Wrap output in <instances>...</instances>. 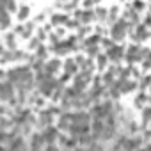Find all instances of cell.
Masks as SVG:
<instances>
[{
	"label": "cell",
	"instance_id": "obj_41",
	"mask_svg": "<svg viewBox=\"0 0 151 151\" xmlns=\"http://www.w3.org/2000/svg\"><path fill=\"white\" fill-rule=\"evenodd\" d=\"M105 14H107L105 9H100V11H98V16H100V18H105Z\"/></svg>",
	"mask_w": 151,
	"mask_h": 151
},
{
	"label": "cell",
	"instance_id": "obj_17",
	"mask_svg": "<svg viewBox=\"0 0 151 151\" xmlns=\"http://www.w3.org/2000/svg\"><path fill=\"white\" fill-rule=\"evenodd\" d=\"M59 68H60V60L59 59H52V60H48L45 64V71L50 73V75H53L55 71H59Z\"/></svg>",
	"mask_w": 151,
	"mask_h": 151
},
{
	"label": "cell",
	"instance_id": "obj_36",
	"mask_svg": "<svg viewBox=\"0 0 151 151\" xmlns=\"http://www.w3.org/2000/svg\"><path fill=\"white\" fill-rule=\"evenodd\" d=\"M103 46H105V48H109V50H110V48H114L110 39H103Z\"/></svg>",
	"mask_w": 151,
	"mask_h": 151
},
{
	"label": "cell",
	"instance_id": "obj_31",
	"mask_svg": "<svg viewBox=\"0 0 151 151\" xmlns=\"http://www.w3.org/2000/svg\"><path fill=\"white\" fill-rule=\"evenodd\" d=\"M142 64H144V68H151V52H149V55L142 60Z\"/></svg>",
	"mask_w": 151,
	"mask_h": 151
},
{
	"label": "cell",
	"instance_id": "obj_40",
	"mask_svg": "<svg viewBox=\"0 0 151 151\" xmlns=\"http://www.w3.org/2000/svg\"><path fill=\"white\" fill-rule=\"evenodd\" d=\"M133 7H135V9H144V4H140V2H135V4H133Z\"/></svg>",
	"mask_w": 151,
	"mask_h": 151
},
{
	"label": "cell",
	"instance_id": "obj_38",
	"mask_svg": "<svg viewBox=\"0 0 151 151\" xmlns=\"http://www.w3.org/2000/svg\"><path fill=\"white\" fill-rule=\"evenodd\" d=\"M144 101H146V96H144V94H140V96L137 98V105H142Z\"/></svg>",
	"mask_w": 151,
	"mask_h": 151
},
{
	"label": "cell",
	"instance_id": "obj_28",
	"mask_svg": "<svg viewBox=\"0 0 151 151\" xmlns=\"http://www.w3.org/2000/svg\"><path fill=\"white\" fill-rule=\"evenodd\" d=\"M105 66H107V57H105V55H100V57H98V68L103 69Z\"/></svg>",
	"mask_w": 151,
	"mask_h": 151
},
{
	"label": "cell",
	"instance_id": "obj_35",
	"mask_svg": "<svg viewBox=\"0 0 151 151\" xmlns=\"http://www.w3.org/2000/svg\"><path fill=\"white\" fill-rule=\"evenodd\" d=\"M151 119V109H146L144 110V121H149Z\"/></svg>",
	"mask_w": 151,
	"mask_h": 151
},
{
	"label": "cell",
	"instance_id": "obj_8",
	"mask_svg": "<svg viewBox=\"0 0 151 151\" xmlns=\"http://www.w3.org/2000/svg\"><path fill=\"white\" fill-rule=\"evenodd\" d=\"M73 124V112H62L59 116V121H57V128L59 130H64V132H69Z\"/></svg>",
	"mask_w": 151,
	"mask_h": 151
},
{
	"label": "cell",
	"instance_id": "obj_2",
	"mask_svg": "<svg viewBox=\"0 0 151 151\" xmlns=\"http://www.w3.org/2000/svg\"><path fill=\"white\" fill-rule=\"evenodd\" d=\"M14 86L11 84V82H7V80H4L2 84H0V100H2L4 103H14Z\"/></svg>",
	"mask_w": 151,
	"mask_h": 151
},
{
	"label": "cell",
	"instance_id": "obj_6",
	"mask_svg": "<svg viewBox=\"0 0 151 151\" xmlns=\"http://www.w3.org/2000/svg\"><path fill=\"white\" fill-rule=\"evenodd\" d=\"M41 135H43L46 146H53V144L59 140V137H60L59 128H55V126H48V128H45V130L41 132Z\"/></svg>",
	"mask_w": 151,
	"mask_h": 151
},
{
	"label": "cell",
	"instance_id": "obj_5",
	"mask_svg": "<svg viewBox=\"0 0 151 151\" xmlns=\"http://www.w3.org/2000/svg\"><path fill=\"white\" fill-rule=\"evenodd\" d=\"M126 32H128V25H126V22H124V20L116 22V23H114V27H112V30H110V34H112V39H114V41H121V39H124Z\"/></svg>",
	"mask_w": 151,
	"mask_h": 151
},
{
	"label": "cell",
	"instance_id": "obj_33",
	"mask_svg": "<svg viewBox=\"0 0 151 151\" xmlns=\"http://www.w3.org/2000/svg\"><path fill=\"white\" fill-rule=\"evenodd\" d=\"M87 53H89V55H96V53H98V48H96V46H89V48H87Z\"/></svg>",
	"mask_w": 151,
	"mask_h": 151
},
{
	"label": "cell",
	"instance_id": "obj_13",
	"mask_svg": "<svg viewBox=\"0 0 151 151\" xmlns=\"http://www.w3.org/2000/svg\"><path fill=\"white\" fill-rule=\"evenodd\" d=\"M0 29H9L11 25V16H9V11L4 7V4H0Z\"/></svg>",
	"mask_w": 151,
	"mask_h": 151
},
{
	"label": "cell",
	"instance_id": "obj_15",
	"mask_svg": "<svg viewBox=\"0 0 151 151\" xmlns=\"http://www.w3.org/2000/svg\"><path fill=\"white\" fill-rule=\"evenodd\" d=\"M109 57L112 59V60H121L123 57H124V50H123V46H119V45H116L114 48H110L109 50Z\"/></svg>",
	"mask_w": 151,
	"mask_h": 151
},
{
	"label": "cell",
	"instance_id": "obj_37",
	"mask_svg": "<svg viewBox=\"0 0 151 151\" xmlns=\"http://www.w3.org/2000/svg\"><path fill=\"white\" fill-rule=\"evenodd\" d=\"M13 39H14V34H7V37H6L7 45H13Z\"/></svg>",
	"mask_w": 151,
	"mask_h": 151
},
{
	"label": "cell",
	"instance_id": "obj_11",
	"mask_svg": "<svg viewBox=\"0 0 151 151\" xmlns=\"http://www.w3.org/2000/svg\"><path fill=\"white\" fill-rule=\"evenodd\" d=\"M89 130H91L89 124H71V128H69L68 133H69L71 137H75V139H80L82 135L89 133Z\"/></svg>",
	"mask_w": 151,
	"mask_h": 151
},
{
	"label": "cell",
	"instance_id": "obj_32",
	"mask_svg": "<svg viewBox=\"0 0 151 151\" xmlns=\"http://www.w3.org/2000/svg\"><path fill=\"white\" fill-rule=\"evenodd\" d=\"M30 48H37V50H39V48H41V46H39V39H32V41H30Z\"/></svg>",
	"mask_w": 151,
	"mask_h": 151
},
{
	"label": "cell",
	"instance_id": "obj_43",
	"mask_svg": "<svg viewBox=\"0 0 151 151\" xmlns=\"http://www.w3.org/2000/svg\"><path fill=\"white\" fill-rule=\"evenodd\" d=\"M146 23H147V25H151V16H147V18H146Z\"/></svg>",
	"mask_w": 151,
	"mask_h": 151
},
{
	"label": "cell",
	"instance_id": "obj_26",
	"mask_svg": "<svg viewBox=\"0 0 151 151\" xmlns=\"http://www.w3.org/2000/svg\"><path fill=\"white\" fill-rule=\"evenodd\" d=\"M2 4H4V7H6L7 11H16V9H18V6H16L14 2H2Z\"/></svg>",
	"mask_w": 151,
	"mask_h": 151
},
{
	"label": "cell",
	"instance_id": "obj_4",
	"mask_svg": "<svg viewBox=\"0 0 151 151\" xmlns=\"http://www.w3.org/2000/svg\"><path fill=\"white\" fill-rule=\"evenodd\" d=\"M146 55H149V50H146V48H139V46H130L124 57H126L130 62H135V60H144Z\"/></svg>",
	"mask_w": 151,
	"mask_h": 151
},
{
	"label": "cell",
	"instance_id": "obj_14",
	"mask_svg": "<svg viewBox=\"0 0 151 151\" xmlns=\"http://www.w3.org/2000/svg\"><path fill=\"white\" fill-rule=\"evenodd\" d=\"M52 119H53V114H52L50 110L41 112V114H39V126H43V128L52 126Z\"/></svg>",
	"mask_w": 151,
	"mask_h": 151
},
{
	"label": "cell",
	"instance_id": "obj_3",
	"mask_svg": "<svg viewBox=\"0 0 151 151\" xmlns=\"http://www.w3.org/2000/svg\"><path fill=\"white\" fill-rule=\"evenodd\" d=\"M57 84H59V82H57L55 78L48 77V78H45L43 82H39V84H37V87H39V93H41L43 96H53Z\"/></svg>",
	"mask_w": 151,
	"mask_h": 151
},
{
	"label": "cell",
	"instance_id": "obj_1",
	"mask_svg": "<svg viewBox=\"0 0 151 151\" xmlns=\"http://www.w3.org/2000/svg\"><path fill=\"white\" fill-rule=\"evenodd\" d=\"M6 80L11 82L16 89H20L27 84H34L36 77H34L30 66H18V68H13L6 73Z\"/></svg>",
	"mask_w": 151,
	"mask_h": 151
},
{
	"label": "cell",
	"instance_id": "obj_19",
	"mask_svg": "<svg viewBox=\"0 0 151 151\" xmlns=\"http://www.w3.org/2000/svg\"><path fill=\"white\" fill-rule=\"evenodd\" d=\"M29 14H30V9H29L27 6H22L20 11H18V18H20V20H25Z\"/></svg>",
	"mask_w": 151,
	"mask_h": 151
},
{
	"label": "cell",
	"instance_id": "obj_25",
	"mask_svg": "<svg viewBox=\"0 0 151 151\" xmlns=\"http://www.w3.org/2000/svg\"><path fill=\"white\" fill-rule=\"evenodd\" d=\"M119 94H121L119 87H117V86H112V87H110V96H112V98L116 100V98H119Z\"/></svg>",
	"mask_w": 151,
	"mask_h": 151
},
{
	"label": "cell",
	"instance_id": "obj_24",
	"mask_svg": "<svg viewBox=\"0 0 151 151\" xmlns=\"http://www.w3.org/2000/svg\"><path fill=\"white\" fill-rule=\"evenodd\" d=\"M112 80H114V73H112V71H109L105 77H103V82H105L107 86H114V84H112Z\"/></svg>",
	"mask_w": 151,
	"mask_h": 151
},
{
	"label": "cell",
	"instance_id": "obj_12",
	"mask_svg": "<svg viewBox=\"0 0 151 151\" xmlns=\"http://www.w3.org/2000/svg\"><path fill=\"white\" fill-rule=\"evenodd\" d=\"M7 149H9V151H29L27 142H25L23 137H13V140H11V144L7 146Z\"/></svg>",
	"mask_w": 151,
	"mask_h": 151
},
{
	"label": "cell",
	"instance_id": "obj_30",
	"mask_svg": "<svg viewBox=\"0 0 151 151\" xmlns=\"http://www.w3.org/2000/svg\"><path fill=\"white\" fill-rule=\"evenodd\" d=\"M75 62H77V66H82V68H84V66H86V62H87V60H86V59H84V57H82V55H78V57H77V59H75Z\"/></svg>",
	"mask_w": 151,
	"mask_h": 151
},
{
	"label": "cell",
	"instance_id": "obj_42",
	"mask_svg": "<svg viewBox=\"0 0 151 151\" xmlns=\"http://www.w3.org/2000/svg\"><path fill=\"white\" fill-rule=\"evenodd\" d=\"M73 151H87L86 147H77V149H73Z\"/></svg>",
	"mask_w": 151,
	"mask_h": 151
},
{
	"label": "cell",
	"instance_id": "obj_23",
	"mask_svg": "<svg viewBox=\"0 0 151 151\" xmlns=\"http://www.w3.org/2000/svg\"><path fill=\"white\" fill-rule=\"evenodd\" d=\"M87 151H105V147L100 144V142H94L93 146H89V147H86Z\"/></svg>",
	"mask_w": 151,
	"mask_h": 151
},
{
	"label": "cell",
	"instance_id": "obj_29",
	"mask_svg": "<svg viewBox=\"0 0 151 151\" xmlns=\"http://www.w3.org/2000/svg\"><path fill=\"white\" fill-rule=\"evenodd\" d=\"M36 57H37V59H41V60H45V59H46V50H45V48H39Z\"/></svg>",
	"mask_w": 151,
	"mask_h": 151
},
{
	"label": "cell",
	"instance_id": "obj_10",
	"mask_svg": "<svg viewBox=\"0 0 151 151\" xmlns=\"http://www.w3.org/2000/svg\"><path fill=\"white\" fill-rule=\"evenodd\" d=\"M43 146H46V142H45L43 135H41V133H32L30 142H29L30 151H43Z\"/></svg>",
	"mask_w": 151,
	"mask_h": 151
},
{
	"label": "cell",
	"instance_id": "obj_21",
	"mask_svg": "<svg viewBox=\"0 0 151 151\" xmlns=\"http://www.w3.org/2000/svg\"><path fill=\"white\" fill-rule=\"evenodd\" d=\"M52 22H53V23H69V22H68V18H66L64 14H53Z\"/></svg>",
	"mask_w": 151,
	"mask_h": 151
},
{
	"label": "cell",
	"instance_id": "obj_34",
	"mask_svg": "<svg viewBox=\"0 0 151 151\" xmlns=\"http://www.w3.org/2000/svg\"><path fill=\"white\" fill-rule=\"evenodd\" d=\"M149 84H151V77H144L142 78V87H147Z\"/></svg>",
	"mask_w": 151,
	"mask_h": 151
},
{
	"label": "cell",
	"instance_id": "obj_18",
	"mask_svg": "<svg viewBox=\"0 0 151 151\" xmlns=\"http://www.w3.org/2000/svg\"><path fill=\"white\" fill-rule=\"evenodd\" d=\"M116 137V126H105V132L101 135V140H110Z\"/></svg>",
	"mask_w": 151,
	"mask_h": 151
},
{
	"label": "cell",
	"instance_id": "obj_27",
	"mask_svg": "<svg viewBox=\"0 0 151 151\" xmlns=\"http://www.w3.org/2000/svg\"><path fill=\"white\" fill-rule=\"evenodd\" d=\"M147 36V32H146V29L144 27H139V32H137V36H135V39H144Z\"/></svg>",
	"mask_w": 151,
	"mask_h": 151
},
{
	"label": "cell",
	"instance_id": "obj_9",
	"mask_svg": "<svg viewBox=\"0 0 151 151\" xmlns=\"http://www.w3.org/2000/svg\"><path fill=\"white\" fill-rule=\"evenodd\" d=\"M105 121H101V119H93V123H91V133L94 135V139L96 140H100L101 139V135H103V132H105Z\"/></svg>",
	"mask_w": 151,
	"mask_h": 151
},
{
	"label": "cell",
	"instance_id": "obj_22",
	"mask_svg": "<svg viewBox=\"0 0 151 151\" xmlns=\"http://www.w3.org/2000/svg\"><path fill=\"white\" fill-rule=\"evenodd\" d=\"M126 18H128L132 23H137V22H139V16H137V13H135V11H132V9H130V11H126Z\"/></svg>",
	"mask_w": 151,
	"mask_h": 151
},
{
	"label": "cell",
	"instance_id": "obj_20",
	"mask_svg": "<svg viewBox=\"0 0 151 151\" xmlns=\"http://www.w3.org/2000/svg\"><path fill=\"white\" fill-rule=\"evenodd\" d=\"M78 18H80L82 22H91V20L94 18V14H93L91 11H84V13H78Z\"/></svg>",
	"mask_w": 151,
	"mask_h": 151
},
{
	"label": "cell",
	"instance_id": "obj_39",
	"mask_svg": "<svg viewBox=\"0 0 151 151\" xmlns=\"http://www.w3.org/2000/svg\"><path fill=\"white\" fill-rule=\"evenodd\" d=\"M45 151H59V147L53 144V146H46V147H45Z\"/></svg>",
	"mask_w": 151,
	"mask_h": 151
},
{
	"label": "cell",
	"instance_id": "obj_7",
	"mask_svg": "<svg viewBox=\"0 0 151 151\" xmlns=\"http://www.w3.org/2000/svg\"><path fill=\"white\" fill-rule=\"evenodd\" d=\"M91 123H93L91 112H86V110H77V112H73V124H89V126H91Z\"/></svg>",
	"mask_w": 151,
	"mask_h": 151
},
{
	"label": "cell",
	"instance_id": "obj_16",
	"mask_svg": "<svg viewBox=\"0 0 151 151\" xmlns=\"http://www.w3.org/2000/svg\"><path fill=\"white\" fill-rule=\"evenodd\" d=\"M64 71H66V75H75L77 77V71H78V66H77V62L75 60H71V59H68L66 62H64Z\"/></svg>",
	"mask_w": 151,
	"mask_h": 151
}]
</instances>
